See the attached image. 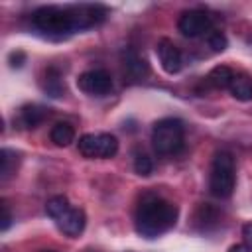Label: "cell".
I'll use <instances>...</instances> for the list:
<instances>
[{
    "instance_id": "cell-21",
    "label": "cell",
    "mask_w": 252,
    "mask_h": 252,
    "mask_svg": "<svg viewBox=\"0 0 252 252\" xmlns=\"http://www.w3.org/2000/svg\"><path fill=\"white\" fill-rule=\"evenodd\" d=\"M2 224H0V230L4 232V230H8L10 228V222H12V215H10V207H8V203L6 201H2Z\"/></svg>"
},
{
    "instance_id": "cell-23",
    "label": "cell",
    "mask_w": 252,
    "mask_h": 252,
    "mask_svg": "<svg viewBox=\"0 0 252 252\" xmlns=\"http://www.w3.org/2000/svg\"><path fill=\"white\" fill-rule=\"evenodd\" d=\"M24 57H26V55H24L22 51H14V53H10V65L14 67V61H16V59H18V61H24ZM16 67H20V63H16Z\"/></svg>"
},
{
    "instance_id": "cell-19",
    "label": "cell",
    "mask_w": 252,
    "mask_h": 252,
    "mask_svg": "<svg viewBox=\"0 0 252 252\" xmlns=\"http://www.w3.org/2000/svg\"><path fill=\"white\" fill-rule=\"evenodd\" d=\"M134 171H136L138 175H142V177H148V175L154 171V161H152V158H150L148 154H144V152H138L136 158H134Z\"/></svg>"
},
{
    "instance_id": "cell-3",
    "label": "cell",
    "mask_w": 252,
    "mask_h": 252,
    "mask_svg": "<svg viewBox=\"0 0 252 252\" xmlns=\"http://www.w3.org/2000/svg\"><path fill=\"white\" fill-rule=\"evenodd\" d=\"M236 163L234 156L230 152H217L211 163V175H209V189L215 197L226 199L234 191L236 183Z\"/></svg>"
},
{
    "instance_id": "cell-17",
    "label": "cell",
    "mask_w": 252,
    "mask_h": 252,
    "mask_svg": "<svg viewBox=\"0 0 252 252\" xmlns=\"http://www.w3.org/2000/svg\"><path fill=\"white\" fill-rule=\"evenodd\" d=\"M16 163H18V156L16 152L8 150V148H2L0 150V177L2 181H6L12 173H16Z\"/></svg>"
},
{
    "instance_id": "cell-1",
    "label": "cell",
    "mask_w": 252,
    "mask_h": 252,
    "mask_svg": "<svg viewBox=\"0 0 252 252\" xmlns=\"http://www.w3.org/2000/svg\"><path fill=\"white\" fill-rule=\"evenodd\" d=\"M177 217H179L177 205L158 195H146L136 209L134 226L140 236L158 238L175 226Z\"/></svg>"
},
{
    "instance_id": "cell-10",
    "label": "cell",
    "mask_w": 252,
    "mask_h": 252,
    "mask_svg": "<svg viewBox=\"0 0 252 252\" xmlns=\"http://www.w3.org/2000/svg\"><path fill=\"white\" fill-rule=\"evenodd\" d=\"M59 230L71 238L79 236L83 230H85V224H87V215L83 209H77V207H71L59 220H55Z\"/></svg>"
},
{
    "instance_id": "cell-12",
    "label": "cell",
    "mask_w": 252,
    "mask_h": 252,
    "mask_svg": "<svg viewBox=\"0 0 252 252\" xmlns=\"http://www.w3.org/2000/svg\"><path fill=\"white\" fill-rule=\"evenodd\" d=\"M47 116V110L43 106L37 104H26L20 108L18 112V124L22 128H35L37 124L43 122V118Z\"/></svg>"
},
{
    "instance_id": "cell-13",
    "label": "cell",
    "mask_w": 252,
    "mask_h": 252,
    "mask_svg": "<svg viewBox=\"0 0 252 252\" xmlns=\"http://www.w3.org/2000/svg\"><path fill=\"white\" fill-rule=\"evenodd\" d=\"M230 94L240 100V102H248L252 100V77L250 75H244V73H238L234 75L230 87H228Z\"/></svg>"
},
{
    "instance_id": "cell-14",
    "label": "cell",
    "mask_w": 252,
    "mask_h": 252,
    "mask_svg": "<svg viewBox=\"0 0 252 252\" xmlns=\"http://www.w3.org/2000/svg\"><path fill=\"white\" fill-rule=\"evenodd\" d=\"M49 140L59 148H67L71 142H75V128L69 122H57L49 130Z\"/></svg>"
},
{
    "instance_id": "cell-9",
    "label": "cell",
    "mask_w": 252,
    "mask_h": 252,
    "mask_svg": "<svg viewBox=\"0 0 252 252\" xmlns=\"http://www.w3.org/2000/svg\"><path fill=\"white\" fill-rule=\"evenodd\" d=\"M73 30H87L104 20L106 10L102 6H69Z\"/></svg>"
},
{
    "instance_id": "cell-2",
    "label": "cell",
    "mask_w": 252,
    "mask_h": 252,
    "mask_svg": "<svg viewBox=\"0 0 252 252\" xmlns=\"http://www.w3.org/2000/svg\"><path fill=\"white\" fill-rule=\"evenodd\" d=\"M32 24L37 32H41L47 37H65L73 30L69 8L61 6H41L32 14Z\"/></svg>"
},
{
    "instance_id": "cell-6",
    "label": "cell",
    "mask_w": 252,
    "mask_h": 252,
    "mask_svg": "<svg viewBox=\"0 0 252 252\" xmlns=\"http://www.w3.org/2000/svg\"><path fill=\"white\" fill-rule=\"evenodd\" d=\"M79 91L91 96H104L112 91V77L104 69H91L79 75L77 79Z\"/></svg>"
},
{
    "instance_id": "cell-7",
    "label": "cell",
    "mask_w": 252,
    "mask_h": 252,
    "mask_svg": "<svg viewBox=\"0 0 252 252\" xmlns=\"http://www.w3.org/2000/svg\"><path fill=\"white\" fill-rule=\"evenodd\" d=\"M177 30L185 37H199L211 32V16L203 10H185L177 20Z\"/></svg>"
},
{
    "instance_id": "cell-16",
    "label": "cell",
    "mask_w": 252,
    "mask_h": 252,
    "mask_svg": "<svg viewBox=\"0 0 252 252\" xmlns=\"http://www.w3.org/2000/svg\"><path fill=\"white\" fill-rule=\"evenodd\" d=\"M69 209H71L69 199L63 197V195H55V197H51V199L47 201V205H45V213H47L53 220H59Z\"/></svg>"
},
{
    "instance_id": "cell-18",
    "label": "cell",
    "mask_w": 252,
    "mask_h": 252,
    "mask_svg": "<svg viewBox=\"0 0 252 252\" xmlns=\"http://www.w3.org/2000/svg\"><path fill=\"white\" fill-rule=\"evenodd\" d=\"M45 91L51 96H61V93H63V83L59 79V73L53 67L47 69V73H45Z\"/></svg>"
},
{
    "instance_id": "cell-15",
    "label": "cell",
    "mask_w": 252,
    "mask_h": 252,
    "mask_svg": "<svg viewBox=\"0 0 252 252\" xmlns=\"http://www.w3.org/2000/svg\"><path fill=\"white\" fill-rule=\"evenodd\" d=\"M234 75H236V73H234L228 65H217V67H213V69L209 71L207 81H209L215 89H228L230 83H232V79H234Z\"/></svg>"
},
{
    "instance_id": "cell-22",
    "label": "cell",
    "mask_w": 252,
    "mask_h": 252,
    "mask_svg": "<svg viewBox=\"0 0 252 252\" xmlns=\"http://www.w3.org/2000/svg\"><path fill=\"white\" fill-rule=\"evenodd\" d=\"M242 238H244V244L252 250V222H246L242 226Z\"/></svg>"
},
{
    "instance_id": "cell-25",
    "label": "cell",
    "mask_w": 252,
    "mask_h": 252,
    "mask_svg": "<svg viewBox=\"0 0 252 252\" xmlns=\"http://www.w3.org/2000/svg\"><path fill=\"white\" fill-rule=\"evenodd\" d=\"M43 252H55V250H43Z\"/></svg>"
},
{
    "instance_id": "cell-8",
    "label": "cell",
    "mask_w": 252,
    "mask_h": 252,
    "mask_svg": "<svg viewBox=\"0 0 252 252\" xmlns=\"http://www.w3.org/2000/svg\"><path fill=\"white\" fill-rule=\"evenodd\" d=\"M156 53H158V59H159L161 69H163L167 75H175V73L181 71V67H183L181 51H179V47H177L169 37H161V39L158 41Z\"/></svg>"
},
{
    "instance_id": "cell-24",
    "label": "cell",
    "mask_w": 252,
    "mask_h": 252,
    "mask_svg": "<svg viewBox=\"0 0 252 252\" xmlns=\"http://www.w3.org/2000/svg\"><path fill=\"white\" fill-rule=\"evenodd\" d=\"M228 252H250V248L246 244H232L228 248Z\"/></svg>"
},
{
    "instance_id": "cell-4",
    "label": "cell",
    "mask_w": 252,
    "mask_h": 252,
    "mask_svg": "<svg viewBox=\"0 0 252 252\" xmlns=\"http://www.w3.org/2000/svg\"><path fill=\"white\" fill-rule=\"evenodd\" d=\"M183 122L177 118H161L154 124L152 130V144L154 150L161 156L177 154L183 148Z\"/></svg>"
},
{
    "instance_id": "cell-11",
    "label": "cell",
    "mask_w": 252,
    "mask_h": 252,
    "mask_svg": "<svg viewBox=\"0 0 252 252\" xmlns=\"http://www.w3.org/2000/svg\"><path fill=\"white\" fill-rule=\"evenodd\" d=\"M122 67H124V73L132 81H140L150 73V67H148L146 59H142L134 49H124L122 51Z\"/></svg>"
},
{
    "instance_id": "cell-5",
    "label": "cell",
    "mask_w": 252,
    "mask_h": 252,
    "mask_svg": "<svg viewBox=\"0 0 252 252\" xmlns=\"http://www.w3.org/2000/svg\"><path fill=\"white\" fill-rule=\"evenodd\" d=\"M79 152L85 158H98V159H108L114 158L118 152V140L112 134H83L77 142Z\"/></svg>"
},
{
    "instance_id": "cell-20",
    "label": "cell",
    "mask_w": 252,
    "mask_h": 252,
    "mask_svg": "<svg viewBox=\"0 0 252 252\" xmlns=\"http://www.w3.org/2000/svg\"><path fill=\"white\" fill-rule=\"evenodd\" d=\"M207 45L211 47V51L220 53V51L226 49L228 39H226V35H224L222 32H219V30H211V32L207 33Z\"/></svg>"
}]
</instances>
